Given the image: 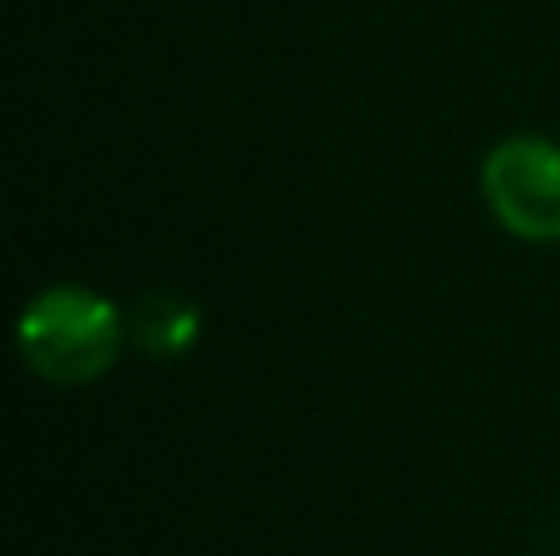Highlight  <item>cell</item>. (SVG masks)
<instances>
[{
	"label": "cell",
	"mask_w": 560,
	"mask_h": 556,
	"mask_svg": "<svg viewBox=\"0 0 560 556\" xmlns=\"http://www.w3.org/2000/svg\"><path fill=\"white\" fill-rule=\"evenodd\" d=\"M15 340L30 374L49 384H94L124 355L128 315L89 286H45L20 311Z\"/></svg>",
	"instance_id": "1"
},
{
	"label": "cell",
	"mask_w": 560,
	"mask_h": 556,
	"mask_svg": "<svg viewBox=\"0 0 560 556\" xmlns=\"http://www.w3.org/2000/svg\"><path fill=\"white\" fill-rule=\"evenodd\" d=\"M482 197L516 242H560V143L512 134L482 158Z\"/></svg>",
	"instance_id": "2"
},
{
	"label": "cell",
	"mask_w": 560,
	"mask_h": 556,
	"mask_svg": "<svg viewBox=\"0 0 560 556\" xmlns=\"http://www.w3.org/2000/svg\"><path fill=\"white\" fill-rule=\"evenodd\" d=\"M128 335L143 355H163V360H177L197 345L202 335V305H192L177 291H158L143 296V301L128 311Z\"/></svg>",
	"instance_id": "3"
}]
</instances>
